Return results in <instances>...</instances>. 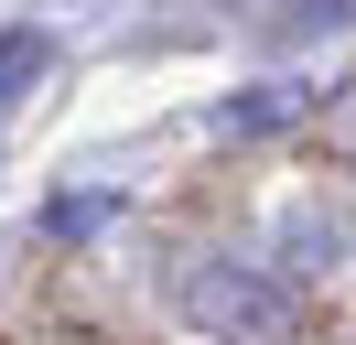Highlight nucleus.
<instances>
[{"mask_svg": "<svg viewBox=\"0 0 356 345\" xmlns=\"http://www.w3.org/2000/svg\"><path fill=\"white\" fill-rule=\"evenodd\" d=\"M173 313L195 323V335H216V345H281L291 323H302V291H291V270H270V259L195 248L173 270Z\"/></svg>", "mask_w": 356, "mask_h": 345, "instance_id": "f257e3e1", "label": "nucleus"}, {"mask_svg": "<svg viewBox=\"0 0 356 345\" xmlns=\"http://www.w3.org/2000/svg\"><path fill=\"white\" fill-rule=\"evenodd\" d=\"M313 108V86H248V97H216V141H270Z\"/></svg>", "mask_w": 356, "mask_h": 345, "instance_id": "f03ea898", "label": "nucleus"}, {"mask_svg": "<svg viewBox=\"0 0 356 345\" xmlns=\"http://www.w3.org/2000/svg\"><path fill=\"white\" fill-rule=\"evenodd\" d=\"M44 65H54V33H33V22L0 33V108L22 97V86H44Z\"/></svg>", "mask_w": 356, "mask_h": 345, "instance_id": "7ed1b4c3", "label": "nucleus"}, {"mask_svg": "<svg viewBox=\"0 0 356 345\" xmlns=\"http://www.w3.org/2000/svg\"><path fill=\"white\" fill-rule=\"evenodd\" d=\"M346 151H356V97H346Z\"/></svg>", "mask_w": 356, "mask_h": 345, "instance_id": "20e7f679", "label": "nucleus"}]
</instances>
